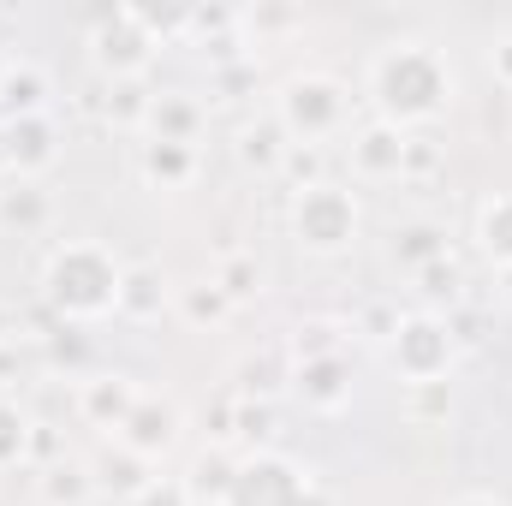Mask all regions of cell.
Returning a JSON list of instances; mask_svg holds the SVG:
<instances>
[{"mask_svg":"<svg viewBox=\"0 0 512 506\" xmlns=\"http://www.w3.org/2000/svg\"><path fill=\"white\" fill-rule=\"evenodd\" d=\"M370 102L387 126H429L453 108V66L429 42H387L370 60Z\"/></svg>","mask_w":512,"mask_h":506,"instance_id":"1","label":"cell"},{"mask_svg":"<svg viewBox=\"0 0 512 506\" xmlns=\"http://www.w3.org/2000/svg\"><path fill=\"white\" fill-rule=\"evenodd\" d=\"M114 441H126L137 459H161V453L179 441V405H173V399H161V393H143V399L131 405L126 429H120Z\"/></svg>","mask_w":512,"mask_h":506,"instance_id":"8","label":"cell"},{"mask_svg":"<svg viewBox=\"0 0 512 506\" xmlns=\"http://www.w3.org/2000/svg\"><path fill=\"white\" fill-rule=\"evenodd\" d=\"M0 173H12V149H6V120H0Z\"/></svg>","mask_w":512,"mask_h":506,"instance_id":"35","label":"cell"},{"mask_svg":"<svg viewBox=\"0 0 512 506\" xmlns=\"http://www.w3.org/2000/svg\"><path fill=\"white\" fill-rule=\"evenodd\" d=\"M30 453V417L0 399V465H18Z\"/></svg>","mask_w":512,"mask_h":506,"instance_id":"24","label":"cell"},{"mask_svg":"<svg viewBox=\"0 0 512 506\" xmlns=\"http://www.w3.org/2000/svg\"><path fill=\"white\" fill-rule=\"evenodd\" d=\"M215 286L227 292V304H233V298H256V286H262V268H256L251 256H233V262H221Z\"/></svg>","mask_w":512,"mask_h":506,"instance_id":"25","label":"cell"},{"mask_svg":"<svg viewBox=\"0 0 512 506\" xmlns=\"http://www.w3.org/2000/svg\"><path fill=\"white\" fill-rule=\"evenodd\" d=\"M42 501L48 506H90L96 501V477H90V465H78V459L48 465V471H42Z\"/></svg>","mask_w":512,"mask_h":506,"instance_id":"19","label":"cell"},{"mask_svg":"<svg viewBox=\"0 0 512 506\" xmlns=\"http://www.w3.org/2000/svg\"><path fill=\"white\" fill-rule=\"evenodd\" d=\"M90 477H96V495H143L155 477H149V459H137L126 441H114V447H102L96 459H90Z\"/></svg>","mask_w":512,"mask_h":506,"instance_id":"14","label":"cell"},{"mask_svg":"<svg viewBox=\"0 0 512 506\" xmlns=\"http://www.w3.org/2000/svg\"><path fill=\"white\" fill-rule=\"evenodd\" d=\"M30 114H48V78L36 66L12 60V72L0 84V120H30Z\"/></svg>","mask_w":512,"mask_h":506,"instance_id":"16","label":"cell"},{"mask_svg":"<svg viewBox=\"0 0 512 506\" xmlns=\"http://www.w3.org/2000/svg\"><path fill=\"white\" fill-rule=\"evenodd\" d=\"M233 477H239V459H227V453L215 447V453H197V465H191L185 489H191V501L227 506V489H233Z\"/></svg>","mask_w":512,"mask_h":506,"instance_id":"20","label":"cell"},{"mask_svg":"<svg viewBox=\"0 0 512 506\" xmlns=\"http://www.w3.org/2000/svg\"><path fill=\"white\" fill-rule=\"evenodd\" d=\"M501 298L512 304V268H501Z\"/></svg>","mask_w":512,"mask_h":506,"instance_id":"36","label":"cell"},{"mask_svg":"<svg viewBox=\"0 0 512 506\" xmlns=\"http://www.w3.org/2000/svg\"><path fill=\"white\" fill-rule=\"evenodd\" d=\"M6 72H12V54H6V42H0V84H6Z\"/></svg>","mask_w":512,"mask_h":506,"instance_id":"37","label":"cell"},{"mask_svg":"<svg viewBox=\"0 0 512 506\" xmlns=\"http://www.w3.org/2000/svg\"><path fill=\"white\" fill-rule=\"evenodd\" d=\"M447 506H507V501H495V495H459V501H447Z\"/></svg>","mask_w":512,"mask_h":506,"instance_id":"34","label":"cell"},{"mask_svg":"<svg viewBox=\"0 0 512 506\" xmlns=\"http://www.w3.org/2000/svg\"><path fill=\"white\" fill-rule=\"evenodd\" d=\"M417 280H423V292H429V298H453V292H459V268H453V256H441V262L417 268Z\"/></svg>","mask_w":512,"mask_h":506,"instance_id":"26","label":"cell"},{"mask_svg":"<svg viewBox=\"0 0 512 506\" xmlns=\"http://www.w3.org/2000/svg\"><path fill=\"white\" fill-rule=\"evenodd\" d=\"M143 399V387L131 376H90L84 387H78V411L96 423V429H126V417H131V405Z\"/></svg>","mask_w":512,"mask_h":506,"instance_id":"12","label":"cell"},{"mask_svg":"<svg viewBox=\"0 0 512 506\" xmlns=\"http://www.w3.org/2000/svg\"><path fill=\"white\" fill-rule=\"evenodd\" d=\"M405 131L387 126V120H376V126H364L358 137H352V173L358 179H405Z\"/></svg>","mask_w":512,"mask_h":506,"instance_id":"10","label":"cell"},{"mask_svg":"<svg viewBox=\"0 0 512 506\" xmlns=\"http://www.w3.org/2000/svg\"><path fill=\"white\" fill-rule=\"evenodd\" d=\"M143 108H149V96H137V84H120L108 96V120H120V126H143Z\"/></svg>","mask_w":512,"mask_h":506,"instance_id":"28","label":"cell"},{"mask_svg":"<svg viewBox=\"0 0 512 506\" xmlns=\"http://www.w3.org/2000/svg\"><path fill=\"white\" fill-rule=\"evenodd\" d=\"M48 191L42 185H30V179H18L12 191H0V227H12V233H42L48 227Z\"/></svg>","mask_w":512,"mask_h":506,"instance_id":"18","label":"cell"},{"mask_svg":"<svg viewBox=\"0 0 512 506\" xmlns=\"http://www.w3.org/2000/svg\"><path fill=\"white\" fill-rule=\"evenodd\" d=\"M489 66H495V78H501V84L512 90V36H507V42H495V48H489Z\"/></svg>","mask_w":512,"mask_h":506,"instance_id":"33","label":"cell"},{"mask_svg":"<svg viewBox=\"0 0 512 506\" xmlns=\"http://www.w3.org/2000/svg\"><path fill=\"white\" fill-rule=\"evenodd\" d=\"M441 256H447V233L435 221H411V227L393 233V262H405L411 274L429 268V262H441Z\"/></svg>","mask_w":512,"mask_h":506,"instance_id":"22","label":"cell"},{"mask_svg":"<svg viewBox=\"0 0 512 506\" xmlns=\"http://www.w3.org/2000/svg\"><path fill=\"white\" fill-rule=\"evenodd\" d=\"M90 48H96V66H102L114 84H131V78L149 66V54H155L161 42L149 36V24L137 18V6H114V12H102V18H96Z\"/></svg>","mask_w":512,"mask_h":506,"instance_id":"6","label":"cell"},{"mask_svg":"<svg viewBox=\"0 0 512 506\" xmlns=\"http://www.w3.org/2000/svg\"><path fill=\"white\" fill-rule=\"evenodd\" d=\"M286 149H292V137L280 131V120H262V126H251L245 137H239V155H245L251 167H280Z\"/></svg>","mask_w":512,"mask_h":506,"instance_id":"23","label":"cell"},{"mask_svg":"<svg viewBox=\"0 0 512 506\" xmlns=\"http://www.w3.org/2000/svg\"><path fill=\"white\" fill-rule=\"evenodd\" d=\"M286 227H292V239H298L304 251L334 256L358 239V197H352L346 185H334V179H316V185L292 191Z\"/></svg>","mask_w":512,"mask_h":506,"instance_id":"4","label":"cell"},{"mask_svg":"<svg viewBox=\"0 0 512 506\" xmlns=\"http://www.w3.org/2000/svg\"><path fill=\"white\" fill-rule=\"evenodd\" d=\"M131 506H197V501H191V489H185V483H173V477H155V483H149V489H143Z\"/></svg>","mask_w":512,"mask_h":506,"instance_id":"29","label":"cell"},{"mask_svg":"<svg viewBox=\"0 0 512 506\" xmlns=\"http://www.w3.org/2000/svg\"><path fill=\"white\" fill-rule=\"evenodd\" d=\"M6 149H12V173H42V167H54V155H60V131H54L48 114L6 120Z\"/></svg>","mask_w":512,"mask_h":506,"instance_id":"13","label":"cell"},{"mask_svg":"<svg viewBox=\"0 0 512 506\" xmlns=\"http://www.w3.org/2000/svg\"><path fill=\"white\" fill-rule=\"evenodd\" d=\"M280 167H286V173H292V179H298V191H304V185H316V173H322V155H316V149H310V143H292V149H286V161H280Z\"/></svg>","mask_w":512,"mask_h":506,"instance_id":"30","label":"cell"},{"mask_svg":"<svg viewBox=\"0 0 512 506\" xmlns=\"http://www.w3.org/2000/svg\"><path fill=\"white\" fill-rule=\"evenodd\" d=\"M161 304H167V274H161L155 262L126 268V280H120V310H126V316H155Z\"/></svg>","mask_w":512,"mask_h":506,"instance_id":"21","label":"cell"},{"mask_svg":"<svg viewBox=\"0 0 512 506\" xmlns=\"http://www.w3.org/2000/svg\"><path fill=\"white\" fill-rule=\"evenodd\" d=\"M387 358H393V370L411 387H429V381L447 376V364H453V328L435 322V316H399L393 334H387Z\"/></svg>","mask_w":512,"mask_h":506,"instance_id":"5","label":"cell"},{"mask_svg":"<svg viewBox=\"0 0 512 506\" xmlns=\"http://www.w3.org/2000/svg\"><path fill=\"white\" fill-rule=\"evenodd\" d=\"M239 435L245 441H268L274 435V411L268 405H239Z\"/></svg>","mask_w":512,"mask_h":506,"instance_id":"32","label":"cell"},{"mask_svg":"<svg viewBox=\"0 0 512 506\" xmlns=\"http://www.w3.org/2000/svg\"><path fill=\"white\" fill-rule=\"evenodd\" d=\"M227 506H310V471H298L280 453H251L239 459Z\"/></svg>","mask_w":512,"mask_h":506,"instance_id":"7","label":"cell"},{"mask_svg":"<svg viewBox=\"0 0 512 506\" xmlns=\"http://www.w3.org/2000/svg\"><path fill=\"white\" fill-rule=\"evenodd\" d=\"M137 173L149 179V185H161V191H173V185H185L191 173H197V149L191 143H137Z\"/></svg>","mask_w":512,"mask_h":506,"instance_id":"15","label":"cell"},{"mask_svg":"<svg viewBox=\"0 0 512 506\" xmlns=\"http://www.w3.org/2000/svg\"><path fill=\"white\" fill-rule=\"evenodd\" d=\"M120 280L126 268L114 262V251L102 245H60L42 268V298L72 316V322H96L108 310H120Z\"/></svg>","mask_w":512,"mask_h":506,"instance_id":"2","label":"cell"},{"mask_svg":"<svg viewBox=\"0 0 512 506\" xmlns=\"http://www.w3.org/2000/svg\"><path fill=\"white\" fill-rule=\"evenodd\" d=\"M292 387L310 411H340L352 405V370L340 352H304V364L292 370Z\"/></svg>","mask_w":512,"mask_h":506,"instance_id":"9","label":"cell"},{"mask_svg":"<svg viewBox=\"0 0 512 506\" xmlns=\"http://www.w3.org/2000/svg\"><path fill=\"white\" fill-rule=\"evenodd\" d=\"M239 376H245V381H239V387H245V393H262V399H268V393H274V387H280V376L292 381V370H274V364H256V358H251V364H245V370H239Z\"/></svg>","mask_w":512,"mask_h":506,"instance_id":"31","label":"cell"},{"mask_svg":"<svg viewBox=\"0 0 512 506\" xmlns=\"http://www.w3.org/2000/svg\"><path fill=\"white\" fill-rule=\"evenodd\" d=\"M185 310H191L197 322H215V316H227V292H221L215 280H209V286H191V292H185Z\"/></svg>","mask_w":512,"mask_h":506,"instance_id":"27","label":"cell"},{"mask_svg":"<svg viewBox=\"0 0 512 506\" xmlns=\"http://www.w3.org/2000/svg\"><path fill=\"white\" fill-rule=\"evenodd\" d=\"M477 245L489 262L512 268V191H495L483 209H477Z\"/></svg>","mask_w":512,"mask_h":506,"instance_id":"17","label":"cell"},{"mask_svg":"<svg viewBox=\"0 0 512 506\" xmlns=\"http://www.w3.org/2000/svg\"><path fill=\"white\" fill-rule=\"evenodd\" d=\"M143 131H149V143H191V149H197L203 102L185 96V90H161V96H149V108H143Z\"/></svg>","mask_w":512,"mask_h":506,"instance_id":"11","label":"cell"},{"mask_svg":"<svg viewBox=\"0 0 512 506\" xmlns=\"http://www.w3.org/2000/svg\"><path fill=\"white\" fill-rule=\"evenodd\" d=\"M274 120H280V131L292 143H310L316 149V143H328V137H340V131L352 126V96L328 72H298V78H286Z\"/></svg>","mask_w":512,"mask_h":506,"instance_id":"3","label":"cell"}]
</instances>
